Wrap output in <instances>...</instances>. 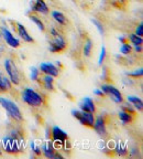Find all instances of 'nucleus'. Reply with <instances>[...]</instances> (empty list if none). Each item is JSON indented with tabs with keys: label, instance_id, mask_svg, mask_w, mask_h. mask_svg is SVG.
Here are the masks:
<instances>
[{
	"label": "nucleus",
	"instance_id": "obj_27",
	"mask_svg": "<svg viewBox=\"0 0 143 159\" xmlns=\"http://www.w3.org/2000/svg\"><path fill=\"white\" fill-rule=\"evenodd\" d=\"M39 75H40V71L37 69V67H32V71H31V79L33 81H37L39 79Z\"/></svg>",
	"mask_w": 143,
	"mask_h": 159
},
{
	"label": "nucleus",
	"instance_id": "obj_29",
	"mask_svg": "<svg viewBox=\"0 0 143 159\" xmlns=\"http://www.w3.org/2000/svg\"><path fill=\"white\" fill-rule=\"evenodd\" d=\"M142 74H143V71H142V69H139V70H136V72H133V73H127V75H128V76H131V77H138V76H142Z\"/></svg>",
	"mask_w": 143,
	"mask_h": 159
},
{
	"label": "nucleus",
	"instance_id": "obj_20",
	"mask_svg": "<svg viewBox=\"0 0 143 159\" xmlns=\"http://www.w3.org/2000/svg\"><path fill=\"white\" fill-rule=\"evenodd\" d=\"M52 17L54 18V20L56 22H58L59 25H66V18L63 15L62 12H58V11H53Z\"/></svg>",
	"mask_w": 143,
	"mask_h": 159
},
{
	"label": "nucleus",
	"instance_id": "obj_28",
	"mask_svg": "<svg viewBox=\"0 0 143 159\" xmlns=\"http://www.w3.org/2000/svg\"><path fill=\"white\" fill-rule=\"evenodd\" d=\"M105 57H106V48H105L104 45H102V47H101L100 57H99V62H98L99 65L102 64V62H104V60H105Z\"/></svg>",
	"mask_w": 143,
	"mask_h": 159
},
{
	"label": "nucleus",
	"instance_id": "obj_30",
	"mask_svg": "<svg viewBox=\"0 0 143 159\" xmlns=\"http://www.w3.org/2000/svg\"><path fill=\"white\" fill-rule=\"evenodd\" d=\"M91 21H93V22H94L95 25H97V29L99 30V32H100L101 34H104V33H105V30H104V28H102V25H101V23L99 22L98 20H96V19H93Z\"/></svg>",
	"mask_w": 143,
	"mask_h": 159
},
{
	"label": "nucleus",
	"instance_id": "obj_18",
	"mask_svg": "<svg viewBox=\"0 0 143 159\" xmlns=\"http://www.w3.org/2000/svg\"><path fill=\"white\" fill-rule=\"evenodd\" d=\"M42 81H43V86L45 89H50V91H54V80H53V76L45 74L42 77Z\"/></svg>",
	"mask_w": 143,
	"mask_h": 159
},
{
	"label": "nucleus",
	"instance_id": "obj_12",
	"mask_svg": "<svg viewBox=\"0 0 143 159\" xmlns=\"http://www.w3.org/2000/svg\"><path fill=\"white\" fill-rule=\"evenodd\" d=\"M31 10L37 11L39 13H42V15H47L50 11L49 7H47L44 0H34L32 6H31Z\"/></svg>",
	"mask_w": 143,
	"mask_h": 159
},
{
	"label": "nucleus",
	"instance_id": "obj_31",
	"mask_svg": "<svg viewBox=\"0 0 143 159\" xmlns=\"http://www.w3.org/2000/svg\"><path fill=\"white\" fill-rule=\"evenodd\" d=\"M136 35H139V37H142V34H143V25L142 23H140L139 25V27L136 28Z\"/></svg>",
	"mask_w": 143,
	"mask_h": 159
},
{
	"label": "nucleus",
	"instance_id": "obj_33",
	"mask_svg": "<svg viewBox=\"0 0 143 159\" xmlns=\"http://www.w3.org/2000/svg\"><path fill=\"white\" fill-rule=\"evenodd\" d=\"M134 50H136V52H141V51H142V48H141V45H136Z\"/></svg>",
	"mask_w": 143,
	"mask_h": 159
},
{
	"label": "nucleus",
	"instance_id": "obj_19",
	"mask_svg": "<svg viewBox=\"0 0 143 159\" xmlns=\"http://www.w3.org/2000/svg\"><path fill=\"white\" fill-rule=\"evenodd\" d=\"M128 101L131 103V104L133 105L134 107H136V109H139V111H142L143 108V103H142V99L140 98V97L138 96H128Z\"/></svg>",
	"mask_w": 143,
	"mask_h": 159
},
{
	"label": "nucleus",
	"instance_id": "obj_21",
	"mask_svg": "<svg viewBox=\"0 0 143 159\" xmlns=\"http://www.w3.org/2000/svg\"><path fill=\"white\" fill-rule=\"evenodd\" d=\"M128 39L131 41V43L134 45H142L143 43V40H142V37H139L136 34H130L128 37Z\"/></svg>",
	"mask_w": 143,
	"mask_h": 159
},
{
	"label": "nucleus",
	"instance_id": "obj_34",
	"mask_svg": "<svg viewBox=\"0 0 143 159\" xmlns=\"http://www.w3.org/2000/svg\"><path fill=\"white\" fill-rule=\"evenodd\" d=\"M0 155H1V152H0Z\"/></svg>",
	"mask_w": 143,
	"mask_h": 159
},
{
	"label": "nucleus",
	"instance_id": "obj_15",
	"mask_svg": "<svg viewBox=\"0 0 143 159\" xmlns=\"http://www.w3.org/2000/svg\"><path fill=\"white\" fill-rule=\"evenodd\" d=\"M15 25H17L18 33H19L20 37L23 39V41H25V42H33V41H34V40H33V38L29 34V32L27 31V29H25L24 25H21L20 22H17Z\"/></svg>",
	"mask_w": 143,
	"mask_h": 159
},
{
	"label": "nucleus",
	"instance_id": "obj_10",
	"mask_svg": "<svg viewBox=\"0 0 143 159\" xmlns=\"http://www.w3.org/2000/svg\"><path fill=\"white\" fill-rule=\"evenodd\" d=\"M40 70L44 74L51 75L53 77L58 76V73H59V70L54 64H52V63H41L40 64Z\"/></svg>",
	"mask_w": 143,
	"mask_h": 159
},
{
	"label": "nucleus",
	"instance_id": "obj_24",
	"mask_svg": "<svg viewBox=\"0 0 143 159\" xmlns=\"http://www.w3.org/2000/svg\"><path fill=\"white\" fill-rule=\"evenodd\" d=\"M120 51H121V53H122V54L128 55V54H130L131 51H132V48H131V45L128 44L127 42L122 43V45H121V48H120Z\"/></svg>",
	"mask_w": 143,
	"mask_h": 159
},
{
	"label": "nucleus",
	"instance_id": "obj_16",
	"mask_svg": "<svg viewBox=\"0 0 143 159\" xmlns=\"http://www.w3.org/2000/svg\"><path fill=\"white\" fill-rule=\"evenodd\" d=\"M12 87V83L8 77L3 76L1 73H0V93H6L8 91H10Z\"/></svg>",
	"mask_w": 143,
	"mask_h": 159
},
{
	"label": "nucleus",
	"instance_id": "obj_25",
	"mask_svg": "<svg viewBox=\"0 0 143 159\" xmlns=\"http://www.w3.org/2000/svg\"><path fill=\"white\" fill-rule=\"evenodd\" d=\"M116 152H117V154H118L119 156H126L127 152H128V150H127V148L124 146V145L120 144V145H118V146H117Z\"/></svg>",
	"mask_w": 143,
	"mask_h": 159
},
{
	"label": "nucleus",
	"instance_id": "obj_1",
	"mask_svg": "<svg viewBox=\"0 0 143 159\" xmlns=\"http://www.w3.org/2000/svg\"><path fill=\"white\" fill-rule=\"evenodd\" d=\"M3 148L7 152L11 155H17L19 152H22L25 147V142L23 138V135L19 130H13L8 136L3 138Z\"/></svg>",
	"mask_w": 143,
	"mask_h": 159
},
{
	"label": "nucleus",
	"instance_id": "obj_6",
	"mask_svg": "<svg viewBox=\"0 0 143 159\" xmlns=\"http://www.w3.org/2000/svg\"><path fill=\"white\" fill-rule=\"evenodd\" d=\"M5 69L7 71L8 75H9V80L11 81V83L15 85H19L20 84V74L19 71H18L17 66L13 63V61L11 60H6L5 61Z\"/></svg>",
	"mask_w": 143,
	"mask_h": 159
},
{
	"label": "nucleus",
	"instance_id": "obj_17",
	"mask_svg": "<svg viewBox=\"0 0 143 159\" xmlns=\"http://www.w3.org/2000/svg\"><path fill=\"white\" fill-rule=\"evenodd\" d=\"M119 118H120L122 124H124V125L130 124V123H132V120H133V114L126 112V111H122V112L119 113Z\"/></svg>",
	"mask_w": 143,
	"mask_h": 159
},
{
	"label": "nucleus",
	"instance_id": "obj_2",
	"mask_svg": "<svg viewBox=\"0 0 143 159\" xmlns=\"http://www.w3.org/2000/svg\"><path fill=\"white\" fill-rule=\"evenodd\" d=\"M0 105L7 111L9 116L12 117L15 120H18V122H22L23 120L22 113H21L19 107L17 106V104L13 103L12 101H10L6 97H0Z\"/></svg>",
	"mask_w": 143,
	"mask_h": 159
},
{
	"label": "nucleus",
	"instance_id": "obj_26",
	"mask_svg": "<svg viewBox=\"0 0 143 159\" xmlns=\"http://www.w3.org/2000/svg\"><path fill=\"white\" fill-rule=\"evenodd\" d=\"M31 148H32L33 152H34L37 156H41V154H42V150H41V148H40V147H37V145H35V142L31 143Z\"/></svg>",
	"mask_w": 143,
	"mask_h": 159
},
{
	"label": "nucleus",
	"instance_id": "obj_3",
	"mask_svg": "<svg viewBox=\"0 0 143 159\" xmlns=\"http://www.w3.org/2000/svg\"><path fill=\"white\" fill-rule=\"evenodd\" d=\"M22 99L23 102L27 103L28 105L33 107H39L43 105V97L41 94L35 92L34 89L27 87L23 89L22 92Z\"/></svg>",
	"mask_w": 143,
	"mask_h": 159
},
{
	"label": "nucleus",
	"instance_id": "obj_23",
	"mask_svg": "<svg viewBox=\"0 0 143 159\" xmlns=\"http://www.w3.org/2000/svg\"><path fill=\"white\" fill-rule=\"evenodd\" d=\"M91 48H93V42H91L90 39H87V41L85 42V47H84V54L86 55V57L90 55Z\"/></svg>",
	"mask_w": 143,
	"mask_h": 159
},
{
	"label": "nucleus",
	"instance_id": "obj_4",
	"mask_svg": "<svg viewBox=\"0 0 143 159\" xmlns=\"http://www.w3.org/2000/svg\"><path fill=\"white\" fill-rule=\"evenodd\" d=\"M51 34L53 37V40L50 42V51L53 53H58L64 51L66 49V41H65L64 37L54 28L51 29Z\"/></svg>",
	"mask_w": 143,
	"mask_h": 159
},
{
	"label": "nucleus",
	"instance_id": "obj_5",
	"mask_svg": "<svg viewBox=\"0 0 143 159\" xmlns=\"http://www.w3.org/2000/svg\"><path fill=\"white\" fill-rule=\"evenodd\" d=\"M73 116L75 118L78 119V122L81 125L87 127H90L93 128L94 127V123H95V117L93 113H88V112H83V111H73L72 112Z\"/></svg>",
	"mask_w": 143,
	"mask_h": 159
},
{
	"label": "nucleus",
	"instance_id": "obj_22",
	"mask_svg": "<svg viewBox=\"0 0 143 159\" xmlns=\"http://www.w3.org/2000/svg\"><path fill=\"white\" fill-rule=\"evenodd\" d=\"M30 19L32 20L33 22L35 23V25L39 27V29L41 30V31H44V25H43V22H42V20L40 19L37 16H35V15H30Z\"/></svg>",
	"mask_w": 143,
	"mask_h": 159
},
{
	"label": "nucleus",
	"instance_id": "obj_9",
	"mask_svg": "<svg viewBox=\"0 0 143 159\" xmlns=\"http://www.w3.org/2000/svg\"><path fill=\"white\" fill-rule=\"evenodd\" d=\"M1 34H2L3 39L6 40L7 44H9L10 47H12V48H19L20 47L19 40L15 39V38L12 35V33L10 32L7 28H3V27L1 28Z\"/></svg>",
	"mask_w": 143,
	"mask_h": 159
},
{
	"label": "nucleus",
	"instance_id": "obj_32",
	"mask_svg": "<svg viewBox=\"0 0 143 159\" xmlns=\"http://www.w3.org/2000/svg\"><path fill=\"white\" fill-rule=\"evenodd\" d=\"M94 93H95L96 95H99V96H104V95H105V93L102 92L101 89H96V91H95Z\"/></svg>",
	"mask_w": 143,
	"mask_h": 159
},
{
	"label": "nucleus",
	"instance_id": "obj_14",
	"mask_svg": "<svg viewBox=\"0 0 143 159\" xmlns=\"http://www.w3.org/2000/svg\"><path fill=\"white\" fill-rule=\"evenodd\" d=\"M79 107L83 112H88V113H93L94 114L96 112V106H95L94 102H93V99L90 97H85L81 103L79 104Z\"/></svg>",
	"mask_w": 143,
	"mask_h": 159
},
{
	"label": "nucleus",
	"instance_id": "obj_7",
	"mask_svg": "<svg viewBox=\"0 0 143 159\" xmlns=\"http://www.w3.org/2000/svg\"><path fill=\"white\" fill-rule=\"evenodd\" d=\"M52 139L55 144H58L59 146H64L68 140V136L64 130L55 126L52 129Z\"/></svg>",
	"mask_w": 143,
	"mask_h": 159
},
{
	"label": "nucleus",
	"instance_id": "obj_11",
	"mask_svg": "<svg viewBox=\"0 0 143 159\" xmlns=\"http://www.w3.org/2000/svg\"><path fill=\"white\" fill-rule=\"evenodd\" d=\"M95 130L98 135L100 136H106L107 135V129H106V123H105V119L102 116H98L96 119H95L94 123V127Z\"/></svg>",
	"mask_w": 143,
	"mask_h": 159
},
{
	"label": "nucleus",
	"instance_id": "obj_8",
	"mask_svg": "<svg viewBox=\"0 0 143 159\" xmlns=\"http://www.w3.org/2000/svg\"><path fill=\"white\" fill-rule=\"evenodd\" d=\"M101 91L106 95H108L109 97H111L116 103H121L122 99H124L122 98L121 92L115 86H111V85H102V86H101Z\"/></svg>",
	"mask_w": 143,
	"mask_h": 159
},
{
	"label": "nucleus",
	"instance_id": "obj_13",
	"mask_svg": "<svg viewBox=\"0 0 143 159\" xmlns=\"http://www.w3.org/2000/svg\"><path fill=\"white\" fill-rule=\"evenodd\" d=\"M42 152L46 158H51V159L52 158H63L62 155H59L58 152H56V150L54 149V147L50 144V143L43 145Z\"/></svg>",
	"mask_w": 143,
	"mask_h": 159
}]
</instances>
